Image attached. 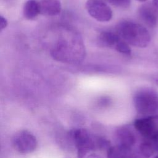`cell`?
<instances>
[{"label":"cell","instance_id":"5","mask_svg":"<svg viewBox=\"0 0 158 158\" xmlns=\"http://www.w3.org/2000/svg\"><path fill=\"white\" fill-rule=\"evenodd\" d=\"M14 149L20 154L33 152L37 146L36 137L28 130H21L15 134L12 139Z\"/></svg>","mask_w":158,"mask_h":158},{"label":"cell","instance_id":"14","mask_svg":"<svg viewBox=\"0 0 158 158\" xmlns=\"http://www.w3.org/2000/svg\"><path fill=\"white\" fill-rule=\"evenodd\" d=\"M23 14L27 20H33L40 14V1L37 0H28L24 4Z\"/></svg>","mask_w":158,"mask_h":158},{"label":"cell","instance_id":"20","mask_svg":"<svg viewBox=\"0 0 158 158\" xmlns=\"http://www.w3.org/2000/svg\"><path fill=\"white\" fill-rule=\"evenodd\" d=\"M156 82L158 84V78L157 79H156Z\"/></svg>","mask_w":158,"mask_h":158},{"label":"cell","instance_id":"17","mask_svg":"<svg viewBox=\"0 0 158 158\" xmlns=\"http://www.w3.org/2000/svg\"><path fill=\"white\" fill-rule=\"evenodd\" d=\"M85 158H100L99 157L96 156V155H94V154H91V155H87Z\"/></svg>","mask_w":158,"mask_h":158},{"label":"cell","instance_id":"18","mask_svg":"<svg viewBox=\"0 0 158 158\" xmlns=\"http://www.w3.org/2000/svg\"><path fill=\"white\" fill-rule=\"evenodd\" d=\"M152 3L154 6H156L158 8V0H153Z\"/></svg>","mask_w":158,"mask_h":158},{"label":"cell","instance_id":"19","mask_svg":"<svg viewBox=\"0 0 158 158\" xmlns=\"http://www.w3.org/2000/svg\"><path fill=\"white\" fill-rule=\"evenodd\" d=\"M138 1H140V2H144V1H146V0H137Z\"/></svg>","mask_w":158,"mask_h":158},{"label":"cell","instance_id":"6","mask_svg":"<svg viewBox=\"0 0 158 158\" xmlns=\"http://www.w3.org/2000/svg\"><path fill=\"white\" fill-rule=\"evenodd\" d=\"M157 118L156 115L144 116L134 121V127L143 139L158 138Z\"/></svg>","mask_w":158,"mask_h":158},{"label":"cell","instance_id":"12","mask_svg":"<svg viewBox=\"0 0 158 158\" xmlns=\"http://www.w3.org/2000/svg\"><path fill=\"white\" fill-rule=\"evenodd\" d=\"M40 14L45 16H55L61 11V4L59 0H41Z\"/></svg>","mask_w":158,"mask_h":158},{"label":"cell","instance_id":"15","mask_svg":"<svg viewBox=\"0 0 158 158\" xmlns=\"http://www.w3.org/2000/svg\"><path fill=\"white\" fill-rule=\"evenodd\" d=\"M109 3L117 7L127 8L130 5L131 0H106Z\"/></svg>","mask_w":158,"mask_h":158},{"label":"cell","instance_id":"9","mask_svg":"<svg viewBox=\"0 0 158 158\" xmlns=\"http://www.w3.org/2000/svg\"><path fill=\"white\" fill-rule=\"evenodd\" d=\"M118 144L128 148H132L136 142V137L132 130L127 126L118 128L116 131Z\"/></svg>","mask_w":158,"mask_h":158},{"label":"cell","instance_id":"21","mask_svg":"<svg viewBox=\"0 0 158 158\" xmlns=\"http://www.w3.org/2000/svg\"><path fill=\"white\" fill-rule=\"evenodd\" d=\"M154 158H158V154H157V156H155Z\"/></svg>","mask_w":158,"mask_h":158},{"label":"cell","instance_id":"10","mask_svg":"<svg viewBox=\"0 0 158 158\" xmlns=\"http://www.w3.org/2000/svg\"><path fill=\"white\" fill-rule=\"evenodd\" d=\"M122 38L115 32L102 31L98 37V43L101 47L109 48L115 50Z\"/></svg>","mask_w":158,"mask_h":158},{"label":"cell","instance_id":"7","mask_svg":"<svg viewBox=\"0 0 158 158\" xmlns=\"http://www.w3.org/2000/svg\"><path fill=\"white\" fill-rule=\"evenodd\" d=\"M85 7L89 15L99 22H109L112 18V10L104 0H87Z\"/></svg>","mask_w":158,"mask_h":158},{"label":"cell","instance_id":"16","mask_svg":"<svg viewBox=\"0 0 158 158\" xmlns=\"http://www.w3.org/2000/svg\"><path fill=\"white\" fill-rule=\"evenodd\" d=\"M7 23H8V22H7V19L2 15H0V29H1V31H2L3 29H4L7 27Z\"/></svg>","mask_w":158,"mask_h":158},{"label":"cell","instance_id":"13","mask_svg":"<svg viewBox=\"0 0 158 158\" xmlns=\"http://www.w3.org/2000/svg\"><path fill=\"white\" fill-rule=\"evenodd\" d=\"M139 151L146 158H149L158 152V138L143 139L139 145Z\"/></svg>","mask_w":158,"mask_h":158},{"label":"cell","instance_id":"1","mask_svg":"<svg viewBox=\"0 0 158 158\" xmlns=\"http://www.w3.org/2000/svg\"><path fill=\"white\" fill-rule=\"evenodd\" d=\"M85 52L81 37L70 30L62 31L51 49V54L54 59L69 64H76L82 60Z\"/></svg>","mask_w":158,"mask_h":158},{"label":"cell","instance_id":"3","mask_svg":"<svg viewBox=\"0 0 158 158\" xmlns=\"http://www.w3.org/2000/svg\"><path fill=\"white\" fill-rule=\"evenodd\" d=\"M116 33L128 44L138 48H146L150 43L151 36L142 25L124 20L116 26Z\"/></svg>","mask_w":158,"mask_h":158},{"label":"cell","instance_id":"11","mask_svg":"<svg viewBox=\"0 0 158 158\" xmlns=\"http://www.w3.org/2000/svg\"><path fill=\"white\" fill-rule=\"evenodd\" d=\"M107 158H141L132 148L119 145L110 146L107 149Z\"/></svg>","mask_w":158,"mask_h":158},{"label":"cell","instance_id":"2","mask_svg":"<svg viewBox=\"0 0 158 158\" xmlns=\"http://www.w3.org/2000/svg\"><path fill=\"white\" fill-rule=\"evenodd\" d=\"M70 136L77 149L78 158H85L95 149L110 147L109 141L96 136L84 128L73 129L70 132Z\"/></svg>","mask_w":158,"mask_h":158},{"label":"cell","instance_id":"8","mask_svg":"<svg viewBox=\"0 0 158 158\" xmlns=\"http://www.w3.org/2000/svg\"><path fill=\"white\" fill-rule=\"evenodd\" d=\"M141 20L148 27H156L158 24V8L152 4H143L138 9Z\"/></svg>","mask_w":158,"mask_h":158},{"label":"cell","instance_id":"4","mask_svg":"<svg viewBox=\"0 0 158 158\" xmlns=\"http://www.w3.org/2000/svg\"><path fill=\"white\" fill-rule=\"evenodd\" d=\"M136 112L143 116L155 115L158 112V93L152 88L138 89L133 96Z\"/></svg>","mask_w":158,"mask_h":158}]
</instances>
